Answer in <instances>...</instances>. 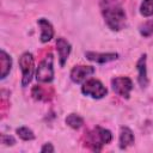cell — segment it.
<instances>
[{
	"label": "cell",
	"mask_w": 153,
	"mask_h": 153,
	"mask_svg": "<svg viewBox=\"0 0 153 153\" xmlns=\"http://www.w3.org/2000/svg\"><path fill=\"white\" fill-rule=\"evenodd\" d=\"M66 123H67V126H69L73 129H79L84 124V120H82V117H80L76 114H69L66 117Z\"/></svg>",
	"instance_id": "14"
},
{
	"label": "cell",
	"mask_w": 153,
	"mask_h": 153,
	"mask_svg": "<svg viewBox=\"0 0 153 153\" xmlns=\"http://www.w3.org/2000/svg\"><path fill=\"white\" fill-rule=\"evenodd\" d=\"M111 86L118 96L128 99L133 90V81L128 76H116L111 80Z\"/></svg>",
	"instance_id": "6"
},
{
	"label": "cell",
	"mask_w": 153,
	"mask_h": 153,
	"mask_svg": "<svg viewBox=\"0 0 153 153\" xmlns=\"http://www.w3.org/2000/svg\"><path fill=\"white\" fill-rule=\"evenodd\" d=\"M1 143L6 145V146H13L16 143V140L13 136H10V135H6V134H2L1 135Z\"/></svg>",
	"instance_id": "18"
},
{
	"label": "cell",
	"mask_w": 153,
	"mask_h": 153,
	"mask_svg": "<svg viewBox=\"0 0 153 153\" xmlns=\"http://www.w3.org/2000/svg\"><path fill=\"white\" fill-rule=\"evenodd\" d=\"M94 73V68L92 66H74L73 69L71 71V79L72 81L76 82V84H81L85 82L90 75H92Z\"/></svg>",
	"instance_id": "7"
},
{
	"label": "cell",
	"mask_w": 153,
	"mask_h": 153,
	"mask_svg": "<svg viewBox=\"0 0 153 153\" xmlns=\"http://www.w3.org/2000/svg\"><path fill=\"white\" fill-rule=\"evenodd\" d=\"M17 134L24 141H30V140H33L35 139L33 131L31 129H29L27 127H20V128H18L17 129Z\"/></svg>",
	"instance_id": "16"
},
{
	"label": "cell",
	"mask_w": 153,
	"mask_h": 153,
	"mask_svg": "<svg viewBox=\"0 0 153 153\" xmlns=\"http://www.w3.org/2000/svg\"><path fill=\"white\" fill-rule=\"evenodd\" d=\"M134 141H135V137L131 129H129L128 127H122L120 130V148L126 149L127 147L131 146Z\"/></svg>",
	"instance_id": "12"
},
{
	"label": "cell",
	"mask_w": 153,
	"mask_h": 153,
	"mask_svg": "<svg viewBox=\"0 0 153 153\" xmlns=\"http://www.w3.org/2000/svg\"><path fill=\"white\" fill-rule=\"evenodd\" d=\"M140 33L143 36V37H149L151 35H153V19L152 20H148L146 23H143L141 26H140Z\"/></svg>",
	"instance_id": "17"
},
{
	"label": "cell",
	"mask_w": 153,
	"mask_h": 153,
	"mask_svg": "<svg viewBox=\"0 0 153 153\" xmlns=\"http://www.w3.org/2000/svg\"><path fill=\"white\" fill-rule=\"evenodd\" d=\"M0 65H1L0 76H1V79H5L7 76V74L10 73L11 67H12V59L5 50L0 51Z\"/></svg>",
	"instance_id": "13"
},
{
	"label": "cell",
	"mask_w": 153,
	"mask_h": 153,
	"mask_svg": "<svg viewBox=\"0 0 153 153\" xmlns=\"http://www.w3.org/2000/svg\"><path fill=\"white\" fill-rule=\"evenodd\" d=\"M102 14L106 25L112 31H120L126 25V12L118 0H102Z\"/></svg>",
	"instance_id": "1"
},
{
	"label": "cell",
	"mask_w": 153,
	"mask_h": 153,
	"mask_svg": "<svg viewBox=\"0 0 153 153\" xmlns=\"http://www.w3.org/2000/svg\"><path fill=\"white\" fill-rule=\"evenodd\" d=\"M19 67L22 71V86L26 87L29 82L32 79L33 74V68H35V60L31 53H23L19 57Z\"/></svg>",
	"instance_id": "3"
},
{
	"label": "cell",
	"mask_w": 153,
	"mask_h": 153,
	"mask_svg": "<svg viewBox=\"0 0 153 153\" xmlns=\"http://www.w3.org/2000/svg\"><path fill=\"white\" fill-rule=\"evenodd\" d=\"M136 69H137V81L139 85L145 88L148 85V78H147V68H146V54L141 55L140 59L136 62Z\"/></svg>",
	"instance_id": "11"
},
{
	"label": "cell",
	"mask_w": 153,
	"mask_h": 153,
	"mask_svg": "<svg viewBox=\"0 0 153 153\" xmlns=\"http://www.w3.org/2000/svg\"><path fill=\"white\" fill-rule=\"evenodd\" d=\"M37 24L41 27V42L42 43L49 42L54 37V27H53L51 23L45 18H41V19H38Z\"/></svg>",
	"instance_id": "10"
},
{
	"label": "cell",
	"mask_w": 153,
	"mask_h": 153,
	"mask_svg": "<svg viewBox=\"0 0 153 153\" xmlns=\"http://www.w3.org/2000/svg\"><path fill=\"white\" fill-rule=\"evenodd\" d=\"M111 140H112L111 131L102 127H96L86 134V146L96 152L102 151L103 146L110 143Z\"/></svg>",
	"instance_id": "2"
},
{
	"label": "cell",
	"mask_w": 153,
	"mask_h": 153,
	"mask_svg": "<svg viewBox=\"0 0 153 153\" xmlns=\"http://www.w3.org/2000/svg\"><path fill=\"white\" fill-rule=\"evenodd\" d=\"M54 151H55V148H54V146H53L50 142L44 143L43 147L41 148V152H42V153H44V152H50V153H53Z\"/></svg>",
	"instance_id": "19"
},
{
	"label": "cell",
	"mask_w": 153,
	"mask_h": 153,
	"mask_svg": "<svg viewBox=\"0 0 153 153\" xmlns=\"http://www.w3.org/2000/svg\"><path fill=\"white\" fill-rule=\"evenodd\" d=\"M85 56L87 60L97 62V63H106L110 61H114L118 57L117 53H94V51H87L85 53Z\"/></svg>",
	"instance_id": "9"
},
{
	"label": "cell",
	"mask_w": 153,
	"mask_h": 153,
	"mask_svg": "<svg viewBox=\"0 0 153 153\" xmlns=\"http://www.w3.org/2000/svg\"><path fill=\"white\" fill-rule=\"evenodd\" d=\"M81 92L85 96H88L91 98L100 99L108 93V90L99 80H97V79H87L81 86Z\"/></svg>",
	"instance_id": "5"
},
{
	"label": "cell",
	"mask_w": 153,
	"mask_h": 153,
	"mask_svg": "<svg viewBox=\"0 0 153 153\" xmlns=\"http://www.w3.org/2000/svg\"><path fill=\"white\" fill-rule=\"evenodd\" d=\"M56 50H57V54H59V60H60V66L63 67L69 54H71V50H72V47L69 44L68 41H66L63 37H59L57 41H56Z\"/></svg>",
	"instance_id": "8"
},
{
	"label": "cell",
	"mask_w": 153,
	"mask_h": 153,
	"mask_svg": "<svg viewBox=\"0 0 153 153\" xmlns=\"http://www.w3.org/2000/svg\"><path fill=\"white\" fill-rule=\"evenodd\" d=\"M36 79L39 82H51L54 79V67H53V55L48 54L38 65L36 72Z\"/></svg>",
	"instance_id": "4"
},
{
	"label": "cell",
	"mask_w": 153,
	"mask_h": 153,
	"mask_svg": "<svg viewBox=\"0 0 153 153\" xmlns=\"http://www.w3.org/2000/svg\"><path fill=\"white\" fill-rule=\"evenodd\" d=\"M140 13L143 17L153 16V0H143L140 6Z\"/></svg>",
	"instance_id": "15"
}]
</instances>
